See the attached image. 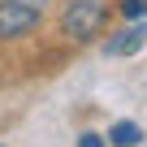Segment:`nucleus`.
I'll return each mask as SVG.
<instances>
[{"instance_id": "1", "label": "nucleus", "mask_w": 147, "mask_h": 147, "mask_svg": "<svg viewBox=\"0 0 147 147\" xmlns=\"http://www.w3.org/2000/svg\"><path fill=\"white\" fill-rule=\"evenodd\" d=\"M100 22H104V5L100 0H74V5L65 9V18H61V30L82 43V39L100 35Z\"/></svg>"}, {"instance_id": "2", "label": "nucleus", "mask_w": 147, "mask_h": 147, "mask_svg": "<svg viewBox=\"0 0 147 147\" xmlns=\"http://www.w3.org/2000/svg\"><path fill=\"white\" fill-rule=\"evenodd\" d=\"M43 9H30V5H18V0H0V39H22L39 26Z\"/></svg>"}, {"instance_id": "3", "label": "nucleus", "mask_w": 147, "mask_h": 147, "mask_svg": "<svg viewBox=\"0 0 147 147\" xmlns=\"http://www.w3.org/2000/svg\"><path fill=\"white\" fill-rule=\"evenodd\" d=\"M143 43H147V22L138 18V22H130L125 30H117V35L104 43V56H134Z\"/></svg>"}, {"instance_id": "4", "label": "nucleus", "mask_w": 147, "mask_h": 147, "mask_svg": "<svg viewBox=\"0 0 147 147\" xmlns=\"http://www.w3.org/2000/svg\"><path fill=\"white\" fill-rule=\"evenodd\" d=\"M108 143H113V147H138V143H143V130H138L134 121H117V125L108 130Z\"/></svg>"}, {"instance_id": "5", "label": "nucleus", "mask_w": 147, "mask_h": 147, "mask_svg": "<svg viewBox=\"0 0 147 147\" xmlns=\"http://www.w3.org/2000/svg\"><path fill=\"white\" fill-rule=\"evenodd\" d=\"M117 9H121L125 22H138V18H147V0H121Z\"/></svg>"}, {"instance_id": "6", "label": "nucleus", "mask_w": 147, "mask_h": 147, "mask_svg": "<svg viewBox=\"0 0 147 147\" xmlns=\"http://www.w3.org/2000/svg\"><path fill=\"white\" fill-rule=\"evenodd\" d=\"M78 147H108V138H104V134H82Z\"/></svg>"}, {"instance_id": "7", "label": "nucleus", "mask_w": 147, "mask_h": 147, "mask_svg": "<svg viewBox=\"0 0 147 147\" xmlns=\"http://www.w3.org/2000/svg\"><path fill=\"white\" fill-rule=\"evenodd\" d=\"M18 5H30V9H43V0H18Z\"/></svg>"}]
</instances>
